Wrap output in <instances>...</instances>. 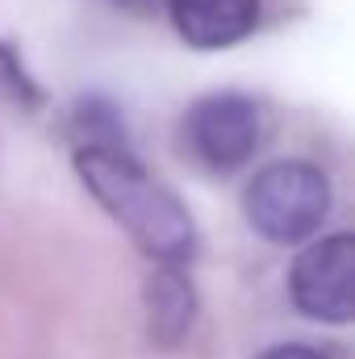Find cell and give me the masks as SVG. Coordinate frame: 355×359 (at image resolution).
<instances>
[{
  "label": "cell",
  "instance_id": "1",
  "mask_svg": "<svg viewBox=\"0 0 355 359\" xmlns=\"http://www.w3.org/2000/svg\"><path fill=\"white\" fill-rule=\"evenodd\" d=\"M76 172L84 180L96 205L130 234V243L151 259L180 268L192 259L196 230L188 209L176 201L172 188H163L126 147V138L80 142L76 147Z\"/></svg>",
  "mask_w": 355,
  "mask_h": 359
},
{
  "label": "cell",
  "instance_id": "2",
  "mask_svg": "<svg viewBox=\"0 0 355 359\" xmlns=\"http://www.w3.org/2000/svg\"><path fill=\"white\" fill-rule=\"evenodd\" d=\"M243 213L267 243H305L330 213V180L305 159L267 163L243 192Z\"/></svg>",
  "mask_w": 355,
  "mask_h": 359
},
{
  "label": "cell",
  "instance_id": "3",
  "mask_svg": "<svg viewBox=\"0 0 355 359\" xmlns=\"http://www.w3.org/2000/svg\"><path fill=\"white\" fill-rule=\"evenodd\" d=\"M184 138L209 172H239L264 142V113L243 92H213L188 109Z\"/></svg>",
  "mask_w": 355,
  "mask_h": 359
},
{
  "label": "cell",
  "instance_id": "4",
  "mask_svg": "<svg viewBox=\"0 0 355 359\" xmlns=\"http://www.w3.org/2000/svg\"><path fill=\"white\" fill-rule=\"evenodd\" d=\"M288 292L293 305L314 318L343 326L355 318V238L351 234H330L309 243L288 271Z\"/></svg>",
  "mask_w": 355,
  "mask_h": 359
},
{
  "label": "cell",
  "instance_id": "5",
  "mask_svg": "<svg viewBox=\"0 0 355 359\" xmlns=\"http://www.w3.org/2000/svg\"><path fill=\"white\" fill-rule=\"evenodd\" d=\"M176 34L196 50H226L255 34L260 0H168Z\"/></svg>",
  "mask_w": 355,
  "mask_h": 359
},
{
  "label": "cell",
  "instance_id": "6",
  "mask_svg": "<svg viewBox=\"0 0 355 359\" xmlns=\"http://www.w3.org/2000/svg\"><path fill=\"white\" fill-rule=\"evenodd\" d=\"M192 309H196V301H192V284L184 280V271L159 264V271L147 284V326H151V339L159 347H176L180 339L188 334V326H192Z\"/></svg>",
  "mask_w": 355,
  "mask_h": 359
},
{
  "label": "cell",
  "instance_id": "7",
  "mask_svg": "<svg viewBox=\"0 0 355 359\" xmlns=\"http://www.w3.org/2000/svg\"><path fill=\"white\" fill-rule=\"evenodd\" d=\"M0 92H4L8 100L25 104V109H34V104L42 100L38 84H34V80H29V72L21 67L17 50H13V46H4V42H0Z\"/></svg>",
  "mask_w": 355,
  "mask_h": 359
},
{
  "label": "cell",
  "instance_id": "8",
  "mask_svg": "<svg viewBox=\"0 0 355 359\" xmlns=\"http://www.w3.org/2000/svg\"><path fill=\"white\" fill-rule=\"evenodd\" d=\"M260 359H326V355H322V351H314V347H301V343H280V347L264 351Z\"/></svg>",
  "mask_w": 355,
  "mask_h": 359
}]
</instances>
